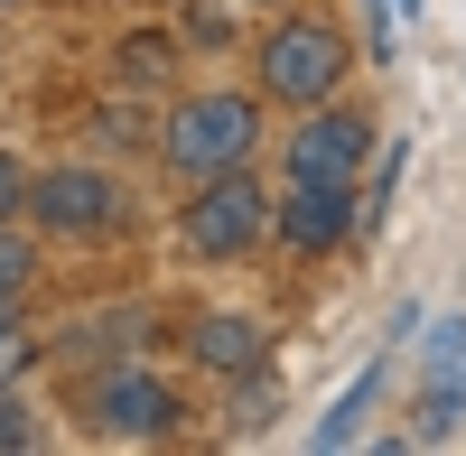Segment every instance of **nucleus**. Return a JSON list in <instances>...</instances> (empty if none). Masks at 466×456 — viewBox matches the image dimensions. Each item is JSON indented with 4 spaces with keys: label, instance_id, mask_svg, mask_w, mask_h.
Wrapping results in <instances>:
<instances>
[{
    "label": "nucleus",
    "instance_id": "nucleus-1",
    "mask_svg": "<svg viewBox=\"0 0 466 456\" xmlns=\"http://www.w3.org/2000/svg\"><path fill=\"white\" fill-rule=\"evenodd\" d=\"M168 159H177L187 177H224L233 159H252V103H233V94L187 103L177 122H168Z\"/></svg>",
    "mask_w": 466,
    "mask_h": 456
},
{
    "label": "nucleus",
    "instance_id": "nucleus-2",
    "mask_svg": "<svg viewBox=\"0 0 466 456\" xmlns=\"http://www.w3.org/2000/svg\"><path fill=\"white\" fill-rule=\"evenodd\" d=\"M261 223H270V205H261V186L252 177H215L197 205H187V252H206V261H233V252H252L261 243Z\"/></svg>",
    "mask_w": 466,
    "mask_h": 456
},
{
    "label": "nucleus",
    "instance_id": "nucleus-3",
    "mask_svg": "<svg viewBox=\"0 0 466 456\" xmlns=\"http://www.w3.org/2000/svg\"><path fill=\"white\" fill-rule=\"evenodd\" d=\"M336 65H345V47H336V37L327 28H280V37H270V47H261V74H270V94H289V103H318L327 84H336Z\"/></svg>",
    "mask_w": 466,
    "mask_h": 456
},
{
    "label": "nucleus",
    "instance_id": "nucleus-4",
    "mask_svg": "<svg viewBox=\"0 0 466 456\" xmlns=\"http://www.w3.org/2000/svg\"><path fill=\"white\" fill-rule=\"evenodd\" d=\"M94 420L112 438H159V429H177V401H168V382H149V372H112L94 392Z\"/></svg>",
    "mask_w": 466,
    "mask_h": 456
},
{
    "label": "nucleus",
    "instance_id": "nucleus-5",
    "mask_svg": "<svg viewBox=\"0 0 466 456\" xmlns=\"http://www.w3.org/2000/svg\"><path fill=\"white\" fill-rule=\"evenodd\" d=\"M345 223H355V205H345V177H299V196L280 205V233H289L299 252L345 243Z\"/></svg>",
    "mask_w": 466,
    "mask_h": 456
},
{
    "label": "nucleus",
    "instance_id": "nucleus-6",
    "mask_svg": "<svg viewBox=\"0 0 466 456\" xmlns=\"http://www.w3.org/2000/svg\"><path fill=\"white\" fill-rule=\"evenodd\" d=\"M28 205L47 214V223H66V233H94V223L112 214V177H94V168H56V177L28 186Z\"/></svg>",
    "mask_w": 466,
    "mask_h": 456
},
{
    "label": "nucleus",
    "instance_id": "nucleus-7",
    "mask_svg": "<svg viewBox=\"0 0 466 456\" xmlns=\"http://www.w3.org/2000/svg\"><path fill=\"white\" fill-rule=\"evenodd\" d=\"M355 159H364V122H355V112H327V122H308L289 140L299 177H355Z\"/></svg>",
    "mask_w": 466,
    "mask_h": 456
},
{
    "label": "nucleus",
    "instance_id": "nucleus-8",
    "mask_svg": "<svg viewBox=\"0 0 466 456\" xmlns=\"http://www.w3.org/2000/svg\"><path fill=\"white\" fill-rule=\"evenodd\" d=\"M197 354H206L215 372H243V363H261V326H243V317H206V326H197Z\"/></svg>",
    "mask_w": 466,
    "mask_h": 456
},
{
    "label": "nucleus",
    "instance_id": "nucleus-9",
    "mask_svg": "<svg viewBox=\"0 0 466 456\" xmlns=\"http://www.w3.org/2000/svg\"><path fill=\"white\" fill-rule=\"evenodd\" d=\"M430 382H439L448 401H466V326H439V335H430Z\"/></svg>",
    "mask_w": 466,
    "mask_h": 456
},
{
    "label": "nucleus",
    "instance_id": "nucleus-10",
    "mask_svg": "<svg viewBox=\"0 0 466 456\" xmlns=\"http://www.w3.org/2000/svg\"><path fill=\"white\" fill-rule=\"evenodd\" d=\"M373 382H382V372H364V382H355V392H345V401L327 410V420H318V447H345V438H355V420H364V401H373Z\"/></svg>",
    "mask_w": 466,
    "mask_h": 456
},
{
    "label": "nucleus",
    "instance_id": "nucleus-11",
    "mask_svg": "<svg viewBox=\"0 0 466 456\" xmlns=\"http://www.w3.org/2000/svg\"><path fill=\"white\" fill-rule=\"evenodd\" d=\"M28 438H37V420H28L19 401H0V447H28Z\"/></svg>",
    "mask_w": 466,
    "mask_h": 456
},
{
    "label": "nucleus",
    "instance_id": "nucleus-12",
    "mask_svg": "<svg viewBox=\"0 0 466 456\" xmlns=\"http://www.w3.org/2000/svg\"><path fill=\"white\" fill-rule=\"evenodd\" d=\"M392 10L410 19V10H420V0H373V56H392V47H382V37H392Z\"/></svg>",
    "mask_w": 466,
    "mask_h": 456
},
{
    "label": "nucleus",
    "instance_id": "nucleus-13",
    "mask_svg": "<svg viewBox=\"0 0 466 456\" xmlns=\"http://www.w3.org/2000/svg\"><path fill=\"white\" fill-rule=\"evenodd\" d=\"M19 354H28V335H19L10 317H0V382H10V372H19Z\"/></svg>",
    "mask_w": 466,
    "mask_h": 456
},
{
    "label": "nucleus",
    "instance_id": "nucleus-14",
    "mask_svg": "<svg viewBox=\"0 0 466 456\" xmlns=\"http://www.w3.org/2000/svg\"><path fill=\"white\" fill-rule=\"evenodd\" d=\"M19 280H28V252H19V243H0V298H10Z\"/></svg>",
    "mask_w": 466,
    "mask_h": 456
},
{
    "label": "nucleus",
    "instance_id": "nucleus-15",
    "mask_svg": "<svg viewBox=\"0 0 466 456\" xmlns=\"http://www.w3.org/2000/svg\"><path fill=\"white\" fill-rule=\"evenodd\" d=\"M19 196H28V177H19V159H0V214H10Z\"/></svg>",
    "mask_w": 466,
    "mask_h": 456
}]
</instances>
